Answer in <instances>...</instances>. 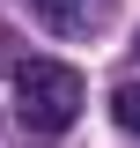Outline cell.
<instances>
[{"label":"cell","mask_w":140,"mask_h":148,"mask_svg":"<svg viewBox=\"0 0 140 148\" xmlns=\"http://www.w3.org/2000/svg\"><path fill=\"white\" fill-rule=\"evenodd\" d=\"M15 111L30 133H67L81 119V74L59 59H22L15 67Z\"/></svg>","instance_id":"obj_1"},{"label":"cell","mask_w":140,"mask_h":148,"mask_svg":"<svg viewBox=\"0 0 140 148\" xmlns=\"http://www.w3.org/2000/svg\"><path fill=\"white\" fill-rule=\"evenodd\" d=\"M30 15L44 30H81V0H30Z\"/></svg>","instance_id":"obj_2"},{"label":"cell","mask_w":140,"mask_h":148,"mask_svg":"<svg viewBox=\"0 0 140 148\" xmlns=\"http://www.w3.org/2000/svg\"><path fill=\"white\" fill-rule=\"evenodd\" d=\"M111 111H118V126H125V133H140V82H125V89L111 96Z\"/></svg>","instance_id":"obj_3"}]
</instances>
